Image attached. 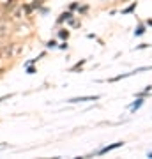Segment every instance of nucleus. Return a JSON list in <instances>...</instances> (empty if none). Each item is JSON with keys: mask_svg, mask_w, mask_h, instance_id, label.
Listing matches in <instances>:
<instances>
[{"mask_svg": "<svg viewBox=\"0 0 152 159\" xmlns=\"http://www.w3.org/2000/svg\"><path fill=\"white\" fill-rule=\"evenodd\" d=\"M12 32V25L9 20H0V39H4Z\"/></svg>", "mask_w": 152, "mask_h": 159, "instance_id": "obj_1", "label": "nucleus"}, {"mask_svg": "<svg viewBox=\"0 0 152 159\" xmlns=\"http://www.w3.org/2000/svg\"><path fill=\"white\" fill-rule=\"evenodd\" d=\"M99 99V96H89V97H74V99H71L69 102H80V101H97Z\"/></svg>", "mask_w": 152, "mask_h": 159, "instance_id": "obj_2", "label": "nucleus"}, {"mask_svg": "<svg viewBox=\"0 0 152 159\" xmlns=\"http://www.w3.org/2000/svg\"><path fill=\"white\" fill-rule=\"evenodd\" d=\"M120 145H122V142H117V143H113V145H108V147L101 148V150H99V154H106V152H110V150H113V148L120 147Z\"/></svg>", "mask_w": 152, "mask_h": 159, "instance_id": "obj_3", "label": "nucleus"}, {"mask_svg": "<svg viewBox=\"0 0 152 159\" xmlns=\"http://www.w3.org/2000/svg\"><path fill=\"white\" fill-rule=\"evenodd\" d=\"M58 35H60L62 39H67V37H69V32H67V30H60V32H58Z\"/></svg>", "mask_w": 152, "mask_h": 159, "instance_id": "obj_4", "label": "nucleus"}, {"mask_svg": "<svg viewBox=\"0 0 152 159\" xmlns=\"http://www.w3.org/2000/svg\"><path fill=\"white\" fill-rule=\"evenodd\" d=\"M141 104H143V101H141V99H138V101L135 102V104H133V110H138L141 106Z\"/></svg>", "mask_w": 152, "mask_h": 159, "instance_id": "obj_5", "label": "nucleus"}, {"mask_svg": "<svg viewBox=\"0 0 152 159\" xmlns=\"http://www.w3.org/2000/svg\"><path fill=\"white\" fill-rule=\"evenodd\" d=\"M83 62H85V60H81V62H78V64H76V66L73 67V71H78V69L81 67V66H83Z\"/></svg>", "mask_w": 152, "mask_h": 159, "instance_id": "obj_6", "label": "nucleus"}, {"mask_svg": "<svg viewBox=\"0 0 152 159\" xmlns=\"http://www.w3.org/2000/svg\"><path fill=\"white\" fill-rule=\"evenodd\" d=\"M143 32H145V30H143V27H140V29L136 30L135 34H136V35H141V34H143Z\"/></svg>", "mask_w": 152, "mask_h": 159, "instance_id": "obj_7", "label": "nucleus"}, {"mask_svg": "<svg viewBox=\"0 0 152 159\" xmlns=\"http://www.w3.org/2000/svg\"><path fill=\"white\" fill-rule=\"evenodd\" d=\"M149 157H152V152H150V154H149Z\"/></svg>", "mask_w": 152, "mask_h": 159, "instance_id": "obj_8", "label": "nucleus"}]
</instances>
